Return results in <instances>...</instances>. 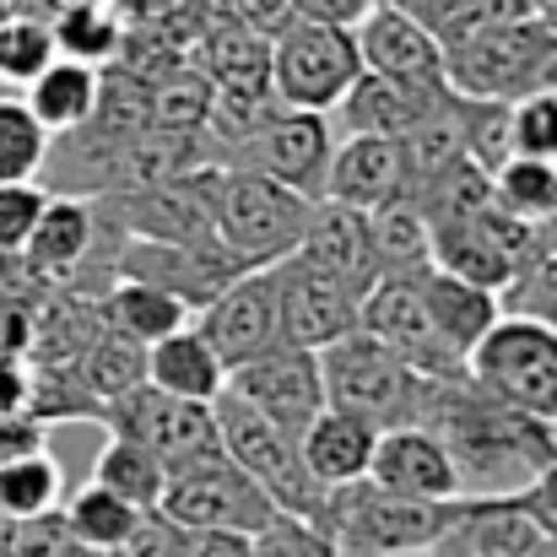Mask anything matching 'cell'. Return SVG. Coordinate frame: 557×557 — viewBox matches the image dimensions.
<instances>
[{"mask_svg": "<svg viewBox=\"0 0 557 557\" xmlns=\"http://www.w3.org/2000/svg\"><path fill=\"white\" fill-rule=\"evenodd\" d=\"M92 482H103V487H114L120 498H131L136 509H158L163 504V482H169V466L147 449V444H136V438H120V433H109V444L98 449V460H92Z\"/></svg>", "mask_w": 557, "mask_h": 557, "instance_id": "cell-33", "label": "cell"}, {"mask_svg": "<svg viewBox=\"0 0 557 557\" xmlns=\"http://www.w3.org/2000/svg\"><path fill=\"white\" fill-rule=\"evenodd\" d=\"M293 260L309 265V271H320V276H331L336 287H347V293L363 298L373 282H379L369 211L320 195V200L309 206V222H304L298 244H293Z\"/></svg>", "mask_w": 557, "mask_h": 557, "instance_id": "cell-14", "label": "cell"}, {"mask_svg": "<svg viewBox=\"0 0 557 557\" xmlns=\"http://www.w3.org/2000/svg\"><path fill=\"white\" fill-rule=\"evenodd\" d=\"M76 373L87 384V395L103 406L136 384H147V342L114 331V325H98V336L87 342V352L76 358Z\"/></svg>", "mask_w": 557, "mask_h": 557, "instance_id": "cell-31", "label": "cell"}, {"mask_svg": "<svg viewBox=\"0 0 557 557\" xmlns=\"http://www.w3.org/2000/svg\"><path fill=\"white\" fill-rule=\"evenodd\" d=\"M389 557H433V553H389Z\"/></svg>", "mask_w": 557, "mask_h": 557, "instance_id": "cell-52", "label": "cell"}, {"mask_svg": "<svg viewBox=\"0 0 557 557\" xmlns=\"http://www.w3.org/2000/svg\"><path fill=\"white\" fill-rule=\"evenodd\" d=\"M493 200H498V211H509L515 222L542 227L557 211V163L515 152V158L493 174Z\"/></svg>", "mask_w": 557, "mask_h": 557, "instance_id": "cell-35", "label": "cell"}, {"mask_svg": "<svg viewBox=\"0 0 557 557\" xmlns=\"http://www.w3.org/2000/svg\"><path fill=\"white\" fill-rule=\"evenodd\" d=\"M211 406H216V438H222V449L265 487V498L282 515H298V520H314L320 525L331 493L314 482L298 433H287L282 422H271L265 411H255L249 400H238L233 389H222Z\"/></svg>", "mask_w": 557, "mask_h": 557, "instance_id": "cell-3", "label": "cell"}, {"mask_svg": "<svg viewBox=\"0 0 557 557\" xmlns=\"http://www.w3.org/2000/svg\"><path fill=\"white\" fill-rule=\"evenodd\" d=\"M411 282H417V293H422V309H428L433 331H438L460 358H471V347H476V342L498 325V314H504V298H498L493 287H476V282H466V276H455V271H444V265H428V271H417Z\"/></svg>", "mask_w": 557, "mask_h": 557, "instance_id": "cell-23", "label": "cell"}, {"mask_svg": "<svg viewBox=\"0 0 557 557\" xmlns=\"http://www.w3.org/2000/svg\"><path fill=\"white\" fill-rule=\"evenodd\" d=\"M249 557H336V542L325 536V525L298 520V515H271L255 536Z\"/></svg>", "mask_w": 557, "mask_h": 557, "instance_id": "cell-43", "label": "cell"}, {"mask_svg": "<svg viewBox=\"0 0 557 557\" xmlns=\"http://www.w3.org/2000/svg\"><path fill=\"white\" fill-rule=\"evenodd\" d=\"M515 16H531V0H460L444 22H438V38L444 44H460V38H476L487 27H504Z\"/></svg>", "mask_w": 557, "mask_h": 557, "instance_id": "cell-45", "label": "cell"}, {"mask_svg": "<svg viewBox=\"0 0 557 557\" xmlns=\"http://www.w3.org/2000/svg\"><path fill=\"white\" fill-rule=\"evenodd\" d=\"M206 120H211V82L195 65H180L163 82H152V131L206 136Z\"/></svg>", "mask_w": 557, "mask_h": 557, "instance_id": "cell-37", "label": "cell"}, {"mask_svg": "<svg viewBox=\"0 0 557 557\" xmlns=\"http://www.w3.org/2000/svg\"><path fill=\"white\" fill-rule=\"evenodd\" d=\"M509 109H515V152L557 163V87L553 82L520 92Z\"/></svg>", "mask_w": 557, "mask_h": 557, "instance_id": "cell-41", "label": "cell"}, {"mask_svg": "<svg viewBox=\"0 0 557 557\" xmlns=\"http://www.w3.org/2000/svg\"><path fill=\"white\" fill-rule=\"evenodd\" d=\"M320 369H325V395H331V406L363 411V417H373L379 428L417 422L422 395H428V379L411 369L400 352H389L379 336H369L363 325L347 331L342 342H331V347L320 352Z\"/></svg>", "mask_w": 557, "mask_h": 557, "instance_id": "cell-8", "label": "cell"}, {"mask_svg": "<svg viewBox=\"0 0 557 557\" xmlns=\"http://www.w3.org/2000/svg\"><path fill=\"white\" fill-rule=\"evenodd\" d=\"M531 11L536 16H557V0H531Z\"/></svg>", "mask_w": 557, "mask_h": 557, "instance_id": "cell-51", "label": "cell"}, {"mask_svg": "<svg viewBox=\"0 0 557 557\" xmlns=\"http://www.w3.org/2000/svg\"><path fill=\"white\" fill-rule=\"evenodd\" d=\"M358 33V54H363V71L379 76H395V82H411V87H449V71H444V38L400 11L395 0H373L369 16L352 27Z\"/></svg>", "mask_w": 557, "mask_h": 557, "instance_id": "cell-16", "label": "cell"}, {"mask_svg": "<svg viewBox=\"0 0 557 557\" xmlns=\"http://www.w3.org/2000/svg\"><path fill=\"white\" fill-rule=\"evenodd\" d=\"M147 384H158L169 395H185V400H216L222 384H227V363L206 342V331L189 320V325L169 331L163 342L147 347Z\"/></svg>", "mask_w": 557, "mask_h": 557, "instance_id": "cell-25", "label": "cell"}, {"mask_svg": "<svg viewBox=\"0 0 557 557\" xmlns=\"http://www.w3.org/2000/svg\"><path fill=\"white\" fill-rule=\"evenodd\" d=\"M363 482L395 493V498H460L455 460H449L444 438L422 422H395L379 433Z\"/></svg>", "mask_w": 557, "mask_h": 557, "instance_id": "cell-18", "label": "cell"}, {"mask_svg": "<svg viewBox=\"0 0 557 557\" xmlns=\"http://www.w3.org/2000/svg\"><path fill=\"white\" fill-rule=\"evenodd\" d=\"M471 379L515 411L557 422V331L525 314H498V325L471 347Z\"/></svg>", "mask_w": 557, "mask_h": 557, "instance_id": "cell-9", "label": "cell"}, {"mask_svg": "<svg viewBox=\"0 0 557 557\" xmlns=\"http://www.w3.org/2000/svg\"><path fill=\"white\" fill-rule=\"evenodd\" d=\"M65 520H71V531H76V542L87 547V553L98 557H114L131 547V536L141 531V520H147V509H136L131 498H120L114 487H103V482H92L87 476V487H76V493H65Z\"/></svg>", "mask_w": 557, "mask_h": 557, "instance_id": "cell-29", "label": "cell"}, {"mask_svg": "<svg viewBox=\"0 0 557 557\" xmlns=\"http://www.w3.org/2000/svg\"><path fill=\"white\" fill-rule=\"evenodd\" d=\"M98 422L120 438H136L147 444L163 466H180L195 460L206 449H216V406L211 400H185V395H169L158 384H136L114 400L98 406Z\"/></svg>", "mask_w": 557, "mask_h": 557, "instance_id": "cell-11", "label": "cell"}, {"mask_svg": "<svg viewBox=\"0 0 557 557\" xmlns=\"http://www.w3.org/2000/svg\"><path fill=\"white\" fill-rule=\"evenodd\" d=\"M54 22V44H60V54H71V60H87V65H114L120 60V49H125V16L109 5V0H76V5H65L60 16H49Z\"/></svg>", "mask_w": 557, "mask_h": 557, "instance_id": "cell-32", "label": "cell"}, {"mask_svg": "<svg viewBox=\"0 0 557 557\" xmlns=\"http://www.w3.org/2000/svg\"><path fill=\"white\" fill-rule=\"evenodd\" d=\"M536 244H542V249H557V211L542 222V227H536Z\"/></svg>", "mask_w": 557, "mask_h": 557, "instance_id": "cell-50", "label": "cell"}, {"mask_svg": "<svg viewBox=\"0 0 557 557\" xmlns=\"http://www.w3.org/2000/svg\"><path fill=\"white\" fill-rule=\"evenodd\" d=\"M195 325L206 331V342L222 352V363H244L255 352H265L271 342H282V320H276V271L255 265L238 271L206 309H195Z\"/></svg>", "mask_w": 557, "mask_h": 557, "instance_id": "cell-15", "label": "cell"}, {"mask_svg": "<svg viewBox=\"0 0 557 557\" xmlns=\"http://www.w3.org/2000/svg\"><path fill=\"white\" fill-rule=\"evenodd\" d=\"M309 206H314V195H304V189H287L265 174L233 169V163H211V233L249 271L293 255V244L309 222Z\"/></svg>", "mask_w": 557, "mask_h": 557, "instance_id": "cell-2", "label": "cell"}, {"mask_svg": "<svg viewBox=\"0 0 557 557\" xmlns=\"http://www.w3.org/2000/svg\"><path fill=\"white\" fill-rule=\"evenodd\" d=\"M163 520H174L180 531H244L255 536L271 515H282L265 487L216 444L195 460L169 466V482H163V504H158Z\"/></svg>", "mask_w": 557, "mask_h": 557, "instance_id": "cell-6", "label": "cell"}, {"mask_svg": "<svg viewBox=\"0 0 557 557\" xmlns=\"http://www.w3.org/2000/svg\"><path fill=\"white\" fill-rule=\"evenodd\" d=\"M455 498H395L373 482L331 487L325 498V536L336 557H389V553H433Z\"/></svg>", "mask_w": 557, "mask_h": 557, "instance_id": "cell-4", "label": "cell"}, {"mask_svg": "<svg viewBox=\"0 0 557 557\" xmlns=\"http://www.w3.org/2000/svg\"><path fill=\"white\" fill-rule=\"evenodd\" d=\"M276 271V320H282V342L325 352L331 342H342L347 331H358V293L336 287L331 276L298 265L293 255L271 265Z\"/></svg>", "mask_w": 557, "mask_h": 557, "instance_id": "cell-17", "label": "cell"}, {"mask_svg": "<svg viewBox=\"0 0 557 557\" xmlns=\"http://www.w3.org/2000/svg\"><path fill=\"white\" fill-rule=\"evenodd\" d=\"M65 504V466L49 449L0 460V520H22V515H44Z\"/></svg>", "mask_w": 557, "mask_h": 557, "instance_id": "cell-34", "label": "cell"}, {"mask_svg": "<svg viewBox=\"0 0 557 557\" xmlns=\"http://www.w3.org/2000/svg\"><path fill=\"white\" fill-rule=\"evenodd\" d=\"M438 92L444 87H411L379 71H358L347 98L331 109V125H342V136H406Z\"/></svg>", "mask_w": 557, "mask_h": 557, "instance_id": "cell-24", "label": "cell"}, {"mask_svg": "<svg viewBox=\"0 0 557 557\" xmlns=\"http://www.w3.org/2000/svg\"><path fill=\"white\" fill-rule=\"evenodd\" d=\"M369 233H373L379 276H417V271L433 265V222L417 206V195H395V200L373 206Z\"/></svg>", "mask_w": 557, "mask_h": 557, "instance_id": "cell-27", "label": "cell"}, {"mask_svg": "<svg viewBox=\"0 0 557 557\" xmlns=\"http://www.w3.org/2000/svg\"><path fill=\"white\" fill-rule=\"evenodd\" d=\"M498 298H504V314H525L557 331V249H542Z\"/></svg>", "mask_w": 557, "mask_h": 557, "instance_id": "cell-42", "label": "cell"}, {"mask_svg": "<svg viewBox=\"0 0 557 557\" xmlns=\"http://www.w3.org/2000/svg\"><path fill=\"white\" fill-rule=\"evenodd\" d=\"M363 54L358 33L342 22H314V16H287L271 33V87L287 109H320L331 114L347 87L358 82Z\"/></svg>", "mask_w": 557, "mask_h": 557, "instance_id": "cell-5", "label": "cell"}, {"mask_svg": "<svg viewBox=\"0 0 557 557\" xmlns=\"http://www.w3.org/2000/svg\"><path fill=\"white\" fill-rule=\"evenodd\" d=\"M400 147H406V169H411V195L428 180H438L449 163H460L466 158V103H460V92L444 87L428 103V114L400 136Z\"/></svg>", "mask_w": 557, "mask_h": 557, "instance_id": "cell-28", "label": "cell"}, {"mask_svg": "<svg viewBox=\"0 0 557 557\" xmlns=\"http://www.w3.org/2000/svg\"><path fill=\"white\" fill-rule=\"evenodd\" d=\"M373 0H293L298 16H314V22H342V27H358L369 16Z\"/></svg>", "mask_w": 557, "mask_h": 557, "instance_id": "cell-49", "label": "cell"}, {"mask_svg": "<svg viewBox=\"0 0 557 557\" xmlns=\"http://www.w3.org/2000/svg\"><path fill=\"white\" fill-rule=\"evenodd\" d=\"M195 320V309H189L180 293H169V287H158V282H136V276H120L114 287H109V298H103V325H114V331H125V336H136V342H163L169 331H180Z\"/></svg>", "mask_w": 557, "mask_h": 557, "instance_id": "cell-30", "label": "cell"}, {"mask_svg": "<svg viewBox=\"0 0 557 557\" xmlns=\"http://www.w3.org/2000/svg\"><path fill=\"white\" fill-rule=\"evenodd\" d=\"M466 103V158L498 174L515 158V98H460Z\"/></svg>", "mask_w": 557, "mask_h": 557, "instance_id": "cell-39", "label": "cell"}, {"mask_svg": "<svg viewBox=\"0 0 557 557\" xmlns=\"http://www.w3.org/2000/svg\"><path fill=\"white\" fill-rule=\"evenodd\" d=\"M98 249H103L98 244V206L76 200V195H49L16 260L33 276H71L87 260H98Z\"/></svg>", "mask_w": 557, "mask_h": 557, "instance_id": "cell-21", "label": "cell"}, {"mask_svg": "<svg viewBox=\"0 0 557 557\" xmlns=\"http://www.w3.org/2000/svg\"><path fill=\"white\" fill-rule=\"evenodd\" d=\"M60 54L54 44V22L38 16V11H5L0 16V76L27 87L49 60Z\"/></svg>", "mask_w": 557, "mask_h": 557, "instance_id": "cell-38", "label": "cell"}, {"mask_svg": "<svg viewBox=\"0 0 557 557\" xmlns=\"http://www.w3.org/2000/svg\"><path fill=\"white\" fill-rule=\"evenodd\" d=\"M325 195L347 200L358 211H373L395 195H411V169H406L400 136H336Z\"/></svg>", "mask_w": 557, "mask_h": 557, "instance_id": "cell-20", "label": "cell"}, {"mask_svg": "<svg viewBox=\"0 0 557 557\" xmlns=\"http://www.w3.org/2000/svg\"><path fill=\"white\" fill-rule=\"evenodd\" d=\"M542 536L525 498H455L433 557H525Z\"/></svg>", "mask_w": 557, "mask_h": 557, "instance_id": "cell-19", "label": "cell"}, {"mask_svg": "<svg viewBox=\"0 0 557 557\" xmlns=\"http://www.w3.org/2000/svg\"><path fill=\"white\" fill-rule=\"evenodd\" d=\"M358 325L379 336L389 352H400L422 379H466V358L433 331L422 293L411 276H379L369 293L358 298Z\"/></svg>", "mask_w": 557, "mask_h": 557, "instance_id": "cell-13", "label": "cell"}, {"mask_svg": "<svg viewBox=\"0 0 557 557\" xmlns=\"http://www.w3.org/2000/svg\"><path fill=\"white\" fill-rule=\"evenodd\" d=\"M49 131L27 109V98H0V185L38 180L49 163Z\"/></svg>", "mask_w": 557, "mask_h": 557, "instance_id": "cell-36", "label": "cell"}, {"mask_svg": "<svg viewBox=\"0 0 557 557\" xmlns=\"http://www.w3.org/2000/svg\"><path fill=\"white\" fill-rule=\"evenodd\" d=\"M0 557H98L87 553L65 520V509H44V515H22L5 520L0 531Z\"/></svg>", "mask_w": 557, "mask_h": 557, "instance_id": "cell-40", "label": "cell"}, {"mask_svg": "<svg viewBox=\"0 0 557 557\" xmlns=\"http://www.w3.org/2000/svg\"><path fill=\"white\" fill-rule=\"evenodd\" d=\"M547 22H553V33H557V16H547Z\"/></svg>", "mask_w": 557, "mask_h": 557, "instance_id": "cell-53", "label": "cell"}, {"mask_svg": "<svg viewBox=\"0 0 557 557\" xmlns=\"http://www.w3.org/2000/svg\"><path fill=\"white\" fill-rule=\"evenodd\" d=\"M557 54V33L547 16H515L476 38L444 44V71L460 98H520L547 82Z\"/></svg>", "mask_w": 557, "mask_h": 557, "instance_id": "cell-7", "label": "cell"}, {"mask_svg": "<svg viewBox=\"0 0 557 557\" xmlns=\"http://www.w3.org/2000/svg\"><path fill=\"white\" fill-rule=\"evenodd\" d=\"M98 87H103V71H98V65L71 60V54H54V60L27 82L22 98H27V109L38 114V125H44L49 136H65V131H76V125L92 120Z\"/></svg>", "mask_w": 557, "mask_h": 557, "instance_id": "cell-26", "label": "cell"}, {"mask_svg": "<svg viewBox=\"0 0 557 557\" xmlns=\"http://www.w3.org/2000/svg\"><path fill=\"white\" fill-rule=\"evenodd\" d=\"M520 498H525V509L536 515V525H542L547 536H557V466H547Z\"/></svg>", "mask_w": 557, "mask_h": 557, "instance_id": "cell-48", "label": "cell"}, {"mask_svg": "<svg viewBox=\"0 0 557 557\" xmlns=\"http://www.w3.org/2000/svg\"><path fill=\"white\" fill-rule=\"evenodd\" d=\"M331 158H336L331 114H320V109H276L265 125H255L244 141H233L222 163L265 174L276 185L304 189V195L320 200L325 180H331Z\"/></svg>", "mask_w": 557, "mask_h": 557, "instance_id": "cell-10", "label": "cell"}, {"mask_svg": "<svg viewBox=\"0 0 557 557\" xmlns=\"http://www.w3.org/2000/svg\"><path fill=\"white\" fill-rule=\"evenodd\" d=\"M180 557H249L244 531H180Z\"/></svg>", "mask_w": 557, "mask_h": 557, "instance_id": "cell-47", "label": "cell"}, {"mask_svg": "<svg viewBox=\"0 0 557 557\" xmlns=\"http://www.w3.org/2000/svg\"><path fill=\"white\" fill-rule=\"evenodd\" d=\"M44 200H49V189L38 185V180L0 185V260H16L22 255V244H27L38 211H44Z\"/></svg>", "mask_w": 557, "mask_h": 557, "instance_id": "cell-44", "label": "cell"}, {"mask_svg": "<svg viewBox=\"0 0 557 557\" xmlns=\"http://www.w3.org/2000/svg\"><path fill=\"white\" fill-rule=\"evenodd\" d=\"M222 389H233L238 400H249L255 411H265L271 422H282L287 433H304V428L331 406L320 352L293 347V342H271L265 352L233 363Z\"/></svg>", "mask_w": 557, "mask_h": 557, "instance_id": "cell-12", "label": "cell"}, {"mask_svg": "<svg viewBox=\"0 0 557 557\" xmlns=\"http://www.w3.org/2000/svg\"><path fill=\"white\" fill-rule=\"evenodd\" d=\"M417 422L444 438L460 498H520L547 466H557V422L504 406L471 373L428 379Z\"/></svg>", "mask_w": 557, "mask_h": 557, "instance_id": "cell-1", "label": "cell"}, {"mask_svg": "<svg viewBox=\"0 0 557 557\" xmlns=\"http://www.w3.org/2000/svg\"><path fill=\"white\" fill-rule=\"evenodd\" d=\"M379 422L363 417V411H347V406H325L304 433V460L314 471V482L331 493V487H347V482H363L369 476V460H373V444H379Z\"/></svg>", "mask_w": 557, "mask_h": 557, "instance_id": "cell-22", "label": "cell"}, {"mask_svg": "<svg viewBox=\"0 0 557 557\" xmlns=\"http://www.w3.org/2000/svg\"><path fill=\"white\" fill-rule=\"evenodd\" d=\"M33 449H49V422L33 411H0V460H16Z\"/></svg>", "mask_w": 557, "mask_h": 557, "instance_id": "cell-46", "label": "cell"}]
</instances>
